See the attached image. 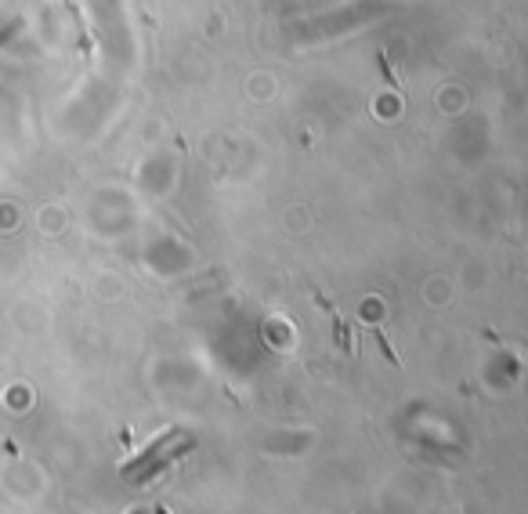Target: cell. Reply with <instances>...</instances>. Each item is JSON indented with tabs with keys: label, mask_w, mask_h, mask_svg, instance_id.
<instances>
[{
	"label": "cell",
	"mask_w": 528,
	"mask_h": 514,
	"mask_svg": "<svg viewBox=\"0 0 528 514\" xmlns=\"http://www.w3.org/2000/svg\"><path fill=\"white\" fill-rule=\"evenodd\" d=\"M196 446V438L189 431H167L145 449L142 457H134L131 464H123V478L131 482H149L152 475H160L163 467H170L174 460H181V453H189Z\"/></svg>",
	"instance_id": "obj_1"
},
{
	"label": "cell",
	"mask_w": 528,
	"mask_h": 514,
	"mask_svg": "<svg viewBox=\"0 0 528 514\" xmlns=\"http://www.w3.org/2000/svg\"><path fill=\"white\" fill-rule=\"evenodd\" d=\"M131 514H152V511H145V507H138V511H131Z\"/></svg>",
	"instance_id": "obj_2"
}]
</instances>
